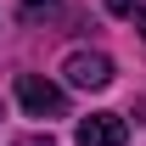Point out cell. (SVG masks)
<instances>
[{
  "instance_id": "cell-3",
  "label": "cell",
  "mask_w": 146,
  "mask_h": 146,
  "mask_svg": "<svg viewBox=\"0 0 146 146\" xmlns=\"http://www.w3.org/2000/svg\"><path fill=\"white\" fill-rule=\"evenodd\" d=\"M79 146H129V129L118 112H90L79 124Z\"/></svg>"
},
{
  "instance_id": "cell-4",
  "label": "cell",
  "mask_w": 146,
  "mask_h": 146,
  "mask_svg": "<svg viewBox=\"0 0 146 146\" xmlns=\"http://www.w3.org/2000/svg\"><path fill=\"white\" fill-rule=\"evenodd\" d=\"M112 17H146V0H107Z\"/></svg>"
},
{
  "instance_id": "cell-1",
  "label": "cell",
  "mask_w": 146,
  "mask_h": 146,
  "mask_svg": "<svg viewBox=\"0 0 146 146\" xmlns=\"http://www.w3.org/2000/svg\"><path fill=\"white\" fill-rule=\"evenodd\" d=\"M17 101H23V112H28V118H62V112H68L62 84L39 79V73H23V79H17Z\"/></svg>"
},
{
  "instance_id": "cell-2",
  "label": "cell",
  "mask_w": 146,
  "mask_h": 146,
  "mask_svg": "<svg viewBox=\"0 0 146 146\" xmlns=\"http://www.w3.org/2000/svg\"><path fill=\"white\" fill-rule=\"evenodd\" d=\"M62 73H68V84H79V90H107V84H112V56H101V51H73Z\"/></svg>"
},
{
  "instance_id": "cell-6",
  "label": "cell",
  "mask_w": 146,
  "mask_h": 146,
  "mask_svg": "<svg viewBox=\"0 0 146 146\" xmlns=\"http://www.w3.org/2000/svg\"><path fill=\"white\" fill-rule=\"evenodd\" d=\"M11 146H56L51 135H28V141H11Z\"/></svg>"
},
{
  "instance_id": "cell-5",
  "label": "cell",
  "mask_w": 146,
  "mask_h": 146,
  "mask_svg": "<svg viewBox=\"0 0 146 146\" xmlns=\"http://www.w3.org/2000/svg\"><path fill=\"white\" fill-rule=\"evenodd\" d=\"M51 6H56V0H23V17L34 23V17H39V11H51Z\"/></svg>"
}]
</instances>
